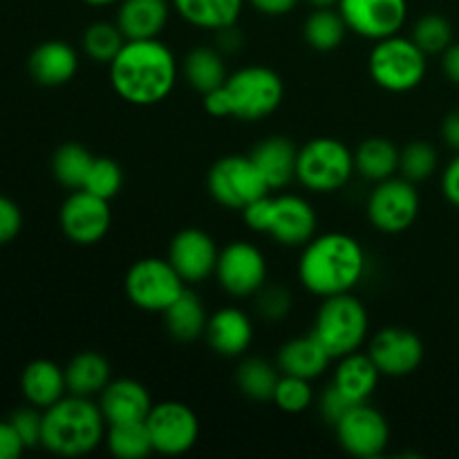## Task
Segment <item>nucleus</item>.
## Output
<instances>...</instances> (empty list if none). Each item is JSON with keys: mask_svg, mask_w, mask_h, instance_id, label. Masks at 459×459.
Wrapping results in <instances>:
<instances>
[{"mask_svg": "<svg viewBox=\"0 0 459 459\" xmlns=\"http://www.w3.org/2000/svg\"><path fill=\"white\" fill-rule=\"evenodd\" d=\"M108 67L117 97L142 108L164 101L175 90L179 74L173 49L160 39L126 40Z\"/></svg>", "mask_w": 459, "mask_h": 459, "instance_id": "1", "label": "nucleus"}, {"mask_svg": "<svg viewBox=\"0 0 459 459\" xmlns=\"http://www.w3.org/2000/svg\"><path fill=\"white\" fill-rule=\"evenodd\" d=\"M366 269V249L350 233H316L307 245L300 247L299 281L318 299L352 291L361 285Z\"/></svg>", "mask_w": 459, "mask_h": 459, "instance_id": "2", "label": "nucleus"}, {"mask_svg": "<svg viewBox=\"0 0 459 459\" xmlns=\"http://www.w3.org/2000/svg\"><path fill=\"white\" fill-rule=\"evenodd\" d=\"M108 421L92 397L70 394L43 411L40 446L61 457H83L106 442Z\"/></svg>", "mask_w": 459, "mask_h": 459, "instance_id": "3", "label": "nucleus"}, {"mask_svg": "<svg viewBox=\"0 0 459 459\" xmlns=\"http://www.w3.org/2000/svg\"><path fill=\"white\" fill-rule=\"evenodd\" d=\"M240 213L251 231L264 233L290 249H300L307 245L318 229V215L312 202L296 193H282V195L267 193L260 200L251 202Z\"/></svg>", "mask_w": 459, "mask_h": 459, "instance_id": "4", "label": "nucleus"}, {"mask_svg": "<svg viewBox=\"0 0 459 459\" xmlns=\"http://www.w3.org/2000/svg\"><path fill=\"white\" fill-rule=\"evenodd\" d=\"M312 334L336 361L345 354L361 350L370 334V314L352 291L327 296L316 309Z\"/></svg>", "mask_w": 459, "mask_h": 459, "instance_id": "5", "label": "nucleus"}, {"mask_svg": "<svg viewBox=\"0 0 459 459\" xmlns=\"http://www.w3.org/2000/svg\"><path fill=\"white\" fill-rule=\"evenodd\" d=\"M370 79L381 90L393 94H406L420 88L429 72V54L411 39L394 34L375 40L368 56Z\"/></svg>", "mask_w": 459, "mask_h": 459, "instance_id": "6", "label": "nucleus"}, {"mask_svg": "<svg viewBox=\"0 0 459 459\" xmlns=\"http://www.w3.org/2000/svg\"><path fill=\"white\" fill-rule=\"evenodd\" d=\"M222 90L229 101V117L249 124L267 119L285 99V83L281 74L267 65H247L231 72Z\"/></svg>", "mask_w": 459, "mask_h": 459, "instance_id": "7", "label": "nucleus"}, {"mask_svg": "<svg viewBox=\"0 0 459 459\" xmlns=\"http://www.w3.org/2000/svg\"><path fill=\"white\" fill-rule=\"evenodd\" d=\"M357 173L354 152L336 137H314L299 148L296 179L312 193H336Z\"/></svg>", "mask_w": 459, "mask_h": 459, "instance_id": "8", "label": "nucleus"}, {"mask_svg": "<svg viewBox=\"0 0 459 459\" xmlns=\"http://www.w3.org/2000/svg\"><path fill=\"white\" fill-rule=\"evenodd\" d=\"M186 290V282L182 281L169 258H139L130 264L124 278V291L134 307L143 312H161L164 314L179 296Z\"/></svg>", "mask_w": 459, "mask_h": 459, "instance_id": "9", "label": "nucleus"}, {"mask_svg": "<svg viewBox=\"0 0 459 459\" xmlns=\"http://www.w3.org/2000/svg\"><path fill=\"white\" fill-rule=\"evenodd\" d=\"M206 188L220 206L233 211L247 209L251 202L272 193L249 155L220 157L206 173Z\"/></svg>", "mask_w": 459, "mask_h": 459, "instance_id": "10", "label": "nucleus"}, {"mask_svg": "<svg viewBox=\"0 0 459 459\" xmlns=\"http://www.w3.org/2000/svg\"><path fill=\"white\" fill-rule=\"evenodd\" d=\"M421 200L415 182L393 175V178L377 182L366 202V213L372 227L388 236L408 231L420 215Z\"/></svg>", "mask_w": 459, "mask_h": 459, "instance_id": "11", "label": "nucleus"}, {"mask_svg": "<svg viewBox=\"0 0 459 459\" xmlns=\"http://www.w3.org/2000/svg\"><path fill=\"white\" fill-rule=\"evenodd\" d=\"M267 258L255 245L247 240H233L220 249L215 278L224 294L233 299H249L267 285Z\"/></svg>", "mask_w": 459, "mask_h": 459, "instance_id": "12", "label": "nucleus"}, {"mask_svg": "<svg viewBox=\"0 0 459 459\" xmlns=\"http://www.w3.org/2000/svg\"><path fill=\"white\" fill-rule=\"evenodd\" d=\"M152 448L160 455H186L200 439V417L182 402H160L146 417Z\"/></svg>", "mask_w": 459, "mask_h": 459, "instance_id": "13", "label": "nucleus"}, {"mask_svg": "<svg viewBox=\"0 0 459 459\" xmlns=\"http://www.w3.org/2000/svg\"><path fill=\"white\" fill-rule=\"evenodd\" d=\"M336 439L348 455L375 459L384 455L390 444V426L384 412L370 403H354L334 424Z\"/></svg>", "mask_w": 459, "mask_h": 459, "instance_id": "14", "label": "nucleus"}, {"mask_svg": "<svg viewBox=\"0 0 459 459\" xmlns=\"http://www.w3.org/2000/svg\"><path fill=\"white\" fill-rule=\"evenodd\" d=\"M58 224H61L63 236L70 242H74V245H97L110 231V202L92 195V193L83 191V188L72 191L65 197V202H63L61 213H58Z\"/></svg>", "mask_w": 459, "mask_h": 459, "instance_id": "15", "label": "nucleus"}, {"mask_svg": "<svg viewBox=\"0 0 459 459\" xmlns=\"http://www.w3.org/2000/svg\"><path fill=\"white\" fill-rule=\"evenodd\" d=\"M336 7L348 30L366 40L402 34L408 21V0H339Z\"/></svg>", "mask_w": 459, "mask_h": 459, "instance_id": "16", "label": "nucleus"}, {"mask_svg": "<svg viewBox=\"0 0 459 459\" xmlns=\"http://www.w3.org/2000/svg\"><path fill=\"white\" fill-rule=\"evenodd\" d=\"M368 354L379 368L381 377L402 379L421 366L426 350L420 334L408 327H384L370 339Z\"/></svg>", "mask_w": 459, "mask_h": 459, "instance_id": "17", "label": "nucleus"}, {"mask_svg": "<svg viewBox=\"0 0 459 459\" xmlns=\"http://www.w3.org/2000/svg\"><path fill=\"white\" fill-rule=\"evenodd\" d=\"M218 242L204 231V229L188 227L173 236L169 245L170 264L175 272L182 276L186 285H200L215 276V264H218Z\"/></svg>", "mask_w": 459, "mask_h": 459, "instance_id": "18", "label": "nucleus"}, {"mask_svg": "<svg viewBox=\"0 0 459 459\" xmlns=\"http://www.w3.org/2000/svg\"><path fill=\"white\" fill-rule=\"evenodd\" d=\"M152 397L146 385L137 379H112L99 394V408L106 417L108 426L134 424L146 421L152 411Z\"/></svg>", "mask_w": 459, "mask_h": 459, "instance_id": "19", "label": "nucleus"}, {"mask_svg": "<svg viewBox=\"0 0 459 459\" xmlns=\"http://www.w3.org/2000/svg\"><path fill=\"white\" fill-rule=\"evenodd\" d=\"M204 339L209 348L220 357H245V352L254 343V323H251L249 314L245 309L229 305V307L211 314L209 323H206Z\"/></svg>", "mask_w": 459, "mask_h": 459, "instance_id": "20", "label": "nucleus"}, {"mask_svg": "<svg viewBox=\"0 0 459 459\" xmlns=\"http://www.w3.org/2000/svg\"><path fill=\"white\" fill-rule=\"evenodd\" d=\"M173 12L170 0H119L115 22L126 40L160 39Z\"/></svg>", "mask_w": 459, "mask_h": 459, "instance_id": "21", "label": "nucleus"}, {"mask_svg": "<svg viewBox=\"0 0 459 459\" xmlns=\"http://www.w3.org/2000/svg\"><path fill=\"white\" fill-rule=\"evenodd\" d=\"M79 72V54L65 40H45L31 52L30 74L43 88H61Z\"/></svg>", "mask_w": 459, "mask_h": 459, "instance_id": "22", "label": "nucleus"}, {"mask_svg": "<svg viewBox=\"0 0 459 459\" xmlns=\"http://www.w3.org/2000/svg\"><path fill=\"white\" fill-rule=\"evenodd\" d=\"M332 363H334L332 354L323 348V343L312 332L287 341L285 345H281L276 357V366L281 375L300 377V379L309 381L325 375Z\"/></svg>", "mask_w": 459, "mask_h": 459, "instance_id": "23", "label": "nucleus"}, {"mask_svg": "<svg viewBox=\"0 0 459 459\" xmlns=\"http://www.w3.org/2000/svg\"><path fill=\"white\" fill-rule=\"evenodd\" d=\"M254 164L263 173L264 182L269 184L272 191L290 186L296 179V164H299V148L294 142L282 134H273V137L263 139L254 146L249 152Z\"/></svg>", "mask_w": 459, "mask_h": 459, "instance_id": "24", "label": "nucleus"}, {"mask_svg": "<svg viewBox=\"0 0 459 459\" xmlns=\"http://www.w3.org/2000/svg\"><path fill=\"white\" fill-rule=\"evenodd\" d=\"M21 390L30 406L45 411L67 394L65 368L56 366L49 359L27 363L21 375Z\"/></svg>", "mask_w": 459, "mask_h": 459, "instance_id": "25", "label": "nucleus"}, {"mask_svg": "<svg viewBox=\"0 0 459 459\" xmlns=\"http://www.w3.org/2000/svg\"><path fill=\"white\" fill-rule=\"evenodd\" d=\"M381 372L368 352H352L336 359L332 384L352 403H366L379 385Z\"/></svg>", "mask_w": 459, "mask_h": 459, "instance_id": "26", "label": "nucleus"}, {"mask_svg": "<svg viewBox=\"0 0 459 459\" xmlns=\"http://www.w3.org/2000/svg\"><path fill=\"white\" fill-rule=\"evenodd\" d=\"M184 22L206 31L238 25L247 0H170Z\"/></svg>", "mask_w": 459, "mask_h": 459, "instance_id": "27", "label": "nucleus"}, {"mask_svg": "<svg viewBox=\"0 0 459 459\" xmlns=\"http://www.w3.org/2000/svg\"><path fill=\"white\" fill-rule=\"evenodd\" d=\"M65 381L70 394H79V397L101 394V390L112 381L110 361L94 350L74 354L65 366Z\"/></svg>", "mask_w": 459, "mask_h": 459, "instance_id": "28", "label": "nucleus"}, {"mask_svg": "<svg viewBox=\"0 0 459 459\" xmlns=\"http://www.w3.org/2000/svg\"><path fill=\"white\" fill-rule=\"evenodd\" d=\"M182 74L184 81H186L195 92H200L202 97H204L211 90L224 85L229 72L222 52H220L218 48L200 45V48H193L191 52L184 56Z\"/></svg>", "mask_w": 459, "mask_h": 459, "instance_id": "29", "label": "nucleus"}, {"mask_svg": "<svg viewBox=\"0 0 459 459\" xmlns=\"http://www.w3.org/2000/svg\"><path fill=\"white\" fill-rule=\"evenodd\" d=\"M399 151L397 143L388 137H368L354 151V166L357 173L368 182L377 184L399 173Z\"/></svg>", "mask_w": 459, "mask_h": 459, "instance_id": "30", "label": "nucleus"}, {"mask_svg": "<svg viewBox=\"0 0 459 459\" xmlns=\"http://www.w3.org/2000/svg\"><path fill=\"white\" fill-rule=\"evenodd\" d=\"M206 323H209V314L191 290H184V294L164 312L166 330L179 343L204 339Z\"/></svg>", "mask_w": 459, "mask_h": 459, "instance_id": "31", "label": "nucleus"}, {"mask_svg": "<svg viewBox=\"0 0 459 459\" xmlns=\"http://www.w3.org/2000/svg\"><path fill=\"white\" fill-rule=\"evenodd\" d=\"M348 31L343 16L334 7H314V12L309 13L303 25L305 43L321 54L339 49Z\"/></svg>", "mask_w": 459, "mask_h": 459, "instance_id": "32", "label": "nucleus"}, {"mask_svg": "<svg viewBox=\"0 0 459 459\" xmlns=\"http://www.w3.org/2000/svg\"><path fill=\"white\" fill-rule=\"evenodd\" d=\"M278 372H281L278 366L264 361V359L247 357L238 366L236 384L245 397L254 399V402H272L273 390L281 379Z\"/></svg>", "mask_w": 459, "mask_h": 459, "instance_id": "33", "label": "nucleus"}, {"mask_svg": "<svg viewBox=\"0 0 459 459\" xmlns=\"http://www.w3.org/2000/svg\"><path fill=\"white\" fill-rule=\"evenodd\" d=\"M94 155L85 146L74 142L63 143L52 157V173L61 186L70 188V191H79V188H83Z\"/></svg>", "mask_w": 459, "mask_h": 459, "instance_id": "34", "label": "nucleus"}, {"mask_svg": "<svg viewBox=\"0 0 459 459\" xmlns=\"http://www.w3.org/2000/svg\"><path fill=\"white\" fill-rule=\"evenodd\" d=\"M106 444L117 459H143L155 453L146 421L108 426Z\"/></svg>", "mask_w": 459, "mask_h": 459, "instance_id": "35", "label": "nucleus"}, {"mask_svg": "<svg viewBox=\"0 0 459 459\" xmlns=\"http://www.w3.org/2000/svg\"><path fill=\"white\" fill-rule=\"evenodd\" d=\"M126 43L124 31L119 30L117 22L108 21H97L83 31V39H81V45H83V52L88 54L92 61L97 63H108L110 65L112 58L121 52Z\"/></svg>", "mask_w": 459, "mask_h": 459, "instance_id": "36", "label": "nucleus"}, {"mask_svg": "<svg viewBox=\"0 0 459 459\" xmlns=\"http://www.w3.org/2000/svg\"><path fill=\"white\" fill-rule=\"evenodd\" d=\"M439 155L433 143L411 142L399 151V175L411 182H424L437 173Z\"/></svg>", "mask_w": 459, "mask_h": 459, "instance_id": "37", "label": "nucleus"}, {"mask_svg": "<svg viewBox=\"0 0 459 459\" xmlns=\"http://www.w3.org/2000/svg\"><path fill=\"white\" fill-rule=\"evenodd\" d=\"M411 39L424 49L429 56L444 54L453 43V25L439 13H426L412 25Z\"/></svg>", "mask_w": 459, "mask_h": 459, "instance_id": "38", "label": "nucleus"}, {"mask_svg": "<svg viewBox=\"0 0 459 459\" xmlns=\"http://www.w3.org/2000/svg\"><path fill=\"white\" fill-rule=\"evenodd\" d=\"M121 186H124V170H121V166L115 160H110V157H94L88 178H85L83 191L110 202L112 197L119 195Z\"/></svg>", "mask_w": 459, "mask_h": 459, "instance_id": "39", "label": "nucleus"}, {"mask_svg": "<svg viewBox=\"0 0 459 459\" xmlns=\"http://www.w3.org/2000/svg\"><path fill=\"white\" fill-rule=\"evenodd\" d=\"M272 402L281 408L287 415H299L305 412L314 403V388L309 379H300V377L281 375L276 390H273Z\"/></svg>", "mask_w": 459, "mask_h": 459, "instance_id": "40", "label": "nucleus"}, {"mask_svg": "<svg viewBox=\"0 0 459 459\" xmlns=\"http://www.w3.org/2000/svg\"><path fill=\"white\" fill-rule=\"evenodd\" d=\"M255 312L264 321L278 323L290 316L291 312V294L281 285H264L255 294Z\"/></svg>", "mask_w": 459, "mask_h": 459, "instance_id": "41", "label": "nucleus"}, {"mask_svg": "<svg viewBox=\"0 0 459 459\" xmlns=\"http://www.w3.org/2000/svg\"><path fill=\"white\" fill-rule=\"evenodd\" d=\"M9 424L13 426L16 435L21 437L22 446H40V439H43V411H40V408H21V411H16L9 417Z\"/></svg>", "mask_w": 459, "mask_h": 459, "instance_id": "42", "label": "nucleus"}, {"mask_svg": "<svg viewBox=\"0 0 459 459\" xmlns=\"http://www.w3.org/2000/svg\"><path fill=\"white\" fill-rule=\"evenodd\" d=\"M22 213L13 200L7 195H0V245H7L21 233Z\"/></svg>", "mask_w": 459, "mask_h": 459, "instance_id": "43", "label": "nucleus"}, {"mask_svg": "<svg viewBox=\"0 0 459 459\" xmlns=\"http://www.w3.org/2000/svg\"><path fill=\"white\" fill-rule=\"evenodd\" d=\"M318 406H321L323 417H325V420L334 426L336 421H339L341 417H343L345 412L354 406V403L350 402V399L345 397V394L341 393L334 384H330L325 390H323L321 403H318Z\"/></svg>", "mask_w": 459, "mask_h": 459, "instance_id": "44", "label": "nucleus"}, {"mask_svg": "<svg viewBox=\"0 0 459 459\" xmlns=\"http://www.w3.org/2000/svg\"><path fill=\"white\" fill-rule=\"evenodd\" d=\"M22 451H27V448L22 446L21 437L9 424V420L0 421V459H16L22 455Z\"/></svg>", "mask_w": 459, "mask_h": 459, "instance_id": "45", "label": "nucleus"}, {"mask_svg": "<svg viewBox=\"0 0 459 459\" xmlns=\"http://www.w3.org/2000/svg\"><path fill=\"white\" fill-rule=\"evenodd\" d=\"M442 193L455 209H459V152L448 161L442 173Z\"/></svg>", "mask_w": 459, "mask_h": 459, "instance_id": "46", "label": "nucleus"}, {"mask_svg": "<svg viewBox=\"0 0 459 459\" xmlns=\"http://www.w3.org/2000/svg\"><path fill=\"white\" fill-rule=\"evenodd\" d=\"M247 3H249L255 12L263 13V16L278 18L294 12V9L299 7L300 0H247Z\"/></svg>", "mask_w": 459, "mask_h": 459, "instance_id": "47", "label": "nucleus"}, {"mask_svg": "<svg viewBox=\"0 0 459 459\" xmlns=\"http://www.w3.org/2000/svg\"><path fill=\"white\" fill-rule=\"evenodd\" d=\"M442 70L451 83L459 85V40H453L451 48L442 54Z\"/></svg>", "mask_w": 459, "mask_h": 459, "instance_id": "48", "label": "nucleus"}, {"mask_svg": "<svg viewBox=\"0 0 459 459\" xmlns=\"http://www.w3.org/2000/svg\"><path fill=\"white\" fill-rule=\"evenodd\" d=\"M442 137L448 148L459 152V110L448 112L442 121Z\"/></svg>", "mask_w": 459, "mask_h": 459, "instance_id": "49", "label": "nucleus"}, {"mask_svg": "<svg viewBox=\"0 0 459 459\" xmlns=\"http://www.w3.org/2000/svg\"><path fill=\"white\" fill-rule=\"evenodd\" d=\"M215 36H218V49L222 54L224 52H238V49H240L242 34L236 25L224 27V30L215 31Z\"/></svg>", "mask_w": 459, "mask_h": 459, "instance_id": "50", "label": "nucleus"}, {"mask_svg": "<svg viewBox=\"0 0 459 459\" xmlns=\"http://www.w3.org/2000/svg\"><path fill=\"white\" fill-rule=\"evenodd\" d=\"M312 7H336L339 4V0H307Z\"/></svg>", "mask_w": 459, "mask_h": 459, "instance_id": "51", "label": "nucleus"}, {"mask_svg": "<svg viewBox=\"0 0 459 459\" xmlns=\"http://www.w3.org/2000/svg\"><path fill=\"white\" fill-rule=\"evenodd\" d=\"M83 3L90 7H108V4H117L119 0H83Z\"/></svg>", "mask_w": 459, "mask_h": 459, "instance_id": "52", "label": "nucleus"}]
</instances>
